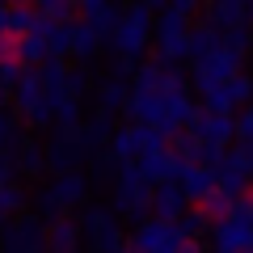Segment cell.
<instances>
[{
    "label": "cell",
    "instance_id": "6",
    "mask_svg": "<svg viewBox=\"0 0 253 253\" xmlns=\"http://www.w3.org/2000/svg\"><path fill=\"white\" fill-rule=\"evenodd\" d=\"M55 190H59L55 199H76V190H81V186H76V181L68 177V181H59V186H55Z\"/></svg>",
    "mask_w": 253,
    "mask_h": 253
},
{
    "label": "cell",
    "instance_id": "7",
    "mask_svg": "<svg viewBox=\"0 0 253 253\" xmlns=\"http://www.w3.org/2000/svg\"><path fill=\"white\" fill-rule=\"evenodd\" d=\"M21 156H26V161H21V165H26V169L34 173V169H38V152H34V148H21Z\"/></svg>",
    "mask_w": 253,
    "mask_h": 253
},
{
    "label": "cell",
    "instance_id": "3",
    "mask_svg": "<svg viewBox=\"0 0 253 253\" xmlns=\"http://www.w3.org/2000/svg\"><path fill=\"white\" fill-rule=\"evenodd\" d=\"M34 13H30V9H13L9 13V34H30V30H34Z\"/></svg>",
    "mask_w": 253,
    "mask_h": 253
},
{
    "label": "cell",
    "instance_id": "10",
    "mask_svg": "<svg viewBox=\"0 0 253 253\" xmlns=\"http://www.w3.org/2000/svg\"><path fill=\"white\" fill-rule=\"evenodd\" d=\"M0 34H9V9L0 4Z\"/></svg>",
    "mask_w": 253,
    "mask_h": 253
},
{
    "label": "cell",
    "instance_id": "1",
    "mask_svg": "<svg viewBox=\"0 0 253 253\" xmlns=\"http://www.w3.org/2000/svg\"><path fill=\"white\" fill-rule=\"evenodd\" d=\"M17 110L30 114L34 123H46V106H42V93H38V81L26 76V72H21V81H17Z\"/></svg>",
    "mask_w": 253,
    "mask_h": 253
},
{
    "label": "cell",
    "instance_id": "2",
    "mask_svg": "<svg viewBox=\"0 0 253 253\" xmlns=\"http://www.w3.org/2000/svg\"><path fill=\"white\" fill-rule=\"evenodd\" d=\"M38 245H42V232H38L34 219H21L4 232V249H38Z\"/></svg>",
    "mask_w": 253,
    "mask_h": 253
},
{
    "label": "cell",
    "instance_id": "4",
    "mask_svg": "<svg viewBox=\"0 0 253 253\" xmlns=\"http://www.w3.org/2000/svg\"><path fill=\"white\" fill-rule=\"evenodd\" d=\"M17 207H21V190H13V181H4L0 186V215H9Z\"/></svg>",
    "mask_w": 253,
    "mask_h": 253
},
{
    "label": "cell",
    "instance_id": "8",
    "mask_svg": "<svg viewBox=\"0 0 253 253\" xmlns=\"http://www.w3.org/2000/svg\"><path fill=\"white\" fill-rule=\"evenodd\" d=\"M51 241H55V245H72V232H68V228H59V232H55Z\"/></svg>",
    "mask_w": 253,
    "mask_h": 253
},
{
    "label": "cell",
    "instance_id": "11",
    "mask_svg": "<svg viewBox=\"0 0 253 253\" xmlns=\"http://www.w3.org/2000/svg\"><path fill=\"white\" fill-rule=\"evenodd\" d=\"M9 173H13V169H9V161H4V156H0V186H4V181H9Z\"/></svg>",
    "mask_w": 253,
    "mask_h": 253
},
{
    "label": "cell",
    "instance_id": "9",
    "mask_svg": "<svg viewBox=\"0 0 253 253\" xmlns=\"http://www.w3.org/2000/svg\"><path fill=\"white\" fill-rule=\"evenodd\" d=\"M9 135H13V126H9V118L0 114V144H4V139H9Z\"/></svg>",
    "mask_w": 253,
    "mask_h": 253
},
{
    "label": "cell",
    "instance_id": "5",
    "mask_svg": "<svg viewBox=\"0 0 253 253\" xmlns=\"http://www.w3.org/2000/svg\"><path fill=\"white\" fill-rule=\"evenodd\" d=\"M0 81H4V84H17V81H21L17 59H4V63H0Z\"/></svg>",
    "mask_w": 253,
    "mask_h": 253
}]
</instances>
